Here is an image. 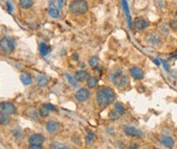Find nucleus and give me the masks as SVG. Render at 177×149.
Instances as JSON below:
<instances>
[{"instance_id":"nucleus-12","label":"nucleus","mask_w":177,"mask_h":149,"mask_svg":"<svg viewBox=\"0 0 177 149\" xmlns=\"http://www.w3.org/2000/svg\"><path fill=\"white\" fill-rule=\"evenodd\" d=\"M46 130L50 134L58 133L59 130H60V125L58 124L57 122H55V121H49L46 124Z\"/></svg>"},{"instance_id":"nucleus-20","label":"nucleus","mask_w":177,"mask_h":149,"mask_svg":"<svg viewBox=\"0 0 177 149\" xmlns=\"http://www.w3.org/2000/svg\"><path fill=\"white\" fill-rule=\"evenodd\" d=\"M19 79H20V81L23 82L24 85H30L32 83V76L30 75L29 73H23V74H20L19 76Z\"/></svg>"},{"instance_id":"nucleus-2","label":"nucleus","mask_w":177,"mask_h":149,"mask_svg":"<svg viewBox=\"0 0 177 149\" xmlns=\"http://www.w3.org/2000/svg\"><path fill=\"white\" fill-rule=\"evenodd\" d=\"M110 80L112 81L114 85H116L117 87H125L126 85H128V77L126 74L124 73L122 69L120 68H116L110 73Z\"/></svg>"},{"instance_id":"nucleus-9","label":"nucleus","mask_w":177,"mask_h":149,"mask_svg":"<svg viewBox=\"0 0 177 149\" xmlns=\"http://www.w3.org/2000/svg\"><path fill=\"white\" fill-rule=\"evenodd\" d=\"M75 99L76 100L84 103V101L88 100L90 99V91L87 88H80L79 90H76L75 92Z\"/></svg>"},{"instance_id":"nucleus-16","label":"nucleus","mask_w":177,"mask_h":149,"mask_svg":"<svg viewBox=\"0 0 177 149\" xmlns=\"http://www.w3.org/2000/svg\"><path fill=\"white\" fill-rule=\"evenodd\" d=\"M88 77V72L86 70H79L75 72V78L76 79V81H84Z\"/></svg>"},{"instance_id":"nucleus-22","label":"nucleus","mask_w":177,"mask_h":149,"mask_svg":"<svg viewBox=\"0 0 177 149\" xmlns=\"http://www.w3.org/2000/svg\"><path fill=\"white\" fill-rule=\"evenodd\" d=\"M95 139H96V135H95V133L93 131H89L87 133V136H86V144H87L88 146H90L91 144H93Z\"/></svg>"},{"instance_id":"nucleus-26","label":"nucleus","mask_w":177,"mask_h":149,"mask_svg":"<svg viewBox=\"0 0 177 149\" xmlns=\"http://www.w3.org/2000/svg\"><path fill=\"white\" fill-rule=\"evenodd\" d=\"M49 113H50V110H48L44 105H42V108L39 110V115H40L41 117H43V118H45V117H47L49 115Z\"/></svg>"},{"instance_id":"nucleus-4","label":"nucleus","mask_w":177,"mask_h":149,"mask_svg":"<svg viewBox=\"0 0 177 149\" xmlns=\"http://www.w3.org/2000/svg\"><path fill=\"white\" fill-rule=\"evenodd\" d=\"M15 49L14 40L10 37H3L0 40V50L4 55H9L14 53Z\"/></svg>"},{"instance_id":"nucleus-28","label":"nucleus","mask_w":177,"mask_h":149,"mask_svg":"<svg viewBox=\"0 0 177 149\" xmlns=\"http://www.w3.org/2000/svg\"><path fill=\"white\" fill-rule=\"evenodd\" d=\"M65 76H66V78L68 79V82H69L73 87H77V83H76V81L75 80V78L72 77V76H70L69 74H66Z\"/></svg>"},{"instance_id":"nucleus-7","label":"nucleus","mask_w":177,"mask_h":149,"mask_svg":"<svg viewBox=\"0 0 177 149\" xmlns=\"http://www.w3.org/2000/svg\"><path fill=\"white\" fill-rule=\"evenodd\" d=\"M132 25H133V28H135L136 31L142 32V31H145V29L148 28L149 23L147 19L142 18H139L135 19V21L132 23Z\"/></svg>"},{"instance_id":"nucleus-11","label":"nucleus","mask_w":177,"mask_h":149,"mask_svg":"<svg viewBox=\"0 0 177 149\" xmlns=\"http://www.w3.org/2000/svg\"><path fill=\"white\" fill-rule=\"evenodd\" d=\"M146 42L151 45H158L161 43V37L156 33H150L146 37Z\"/></svg>"},{"instance_id":"nucleus-19","label":"nucleus","mask_w":177,"mask_h":149,"mask_svg":"<svg viewBox=\"0 0 177 149\" xmlns=\"http://www.w3.org/2000/svg\"><path fill=\"white\" fill-rule=\"evenodd\" d=\"M19 4L23 9H30L34 5V0H19Z\"/></svg>"},{"instance_id":"nucleus-17","label":"nucleus","mask_w":177,"mask_h":149,"mask_svg":"<svg viewBox=\"0 0 177 149\" xmlns=\"http://www.w3.org/2000/svg\"><path fill=\"white\" fill-rule=\"evenodd\" d=\"M39 52H40L42 56H47L50 52V48L47 46L46 43L42 42V43H40V45H39Z\"/></svg>"},{"instance_id":"nucleus-6","label":"nucleus","mask_w":177,"mask_h":149,"mask_svg":"<svg viewBox=\"0 0 177 149\" xmlns=\"http://www.w3.org/2000/svg\"><path fill=\"white\" fill-rule=\"evenodd\" d=\"M124 133L126 136L135 138H141L142 136V132L133 126H125L124 127Z\"/></svg>"},{"instance_id":"nucleus-34","label":"nucleus","mask_w":177,"mask_h":149,"mask_svg":"<svg viewBox=\"0 0 177 149\" xmlns=\"http://www.w3.org/2000/svg\"><path fill=\"white\" fill-rule=\"evenodd\" d=\"M57 4H58V9L61 10L62 8H63V5H64L63 0H57Z\"/></svg>"},{"instance_id":"nucleus-36","label":"nucleus","mask_w":177,"mask_h":149,"mask_svg":"<svg viewBox=\"0 0 177 149\" xmlns=\"http://www.w3.org/2000/svg\"><path fill=\"white\" fill-rule=\"evenodd\" d=\"M29 148H31V149H41L43 147H42V145H30Z\"/></svg>"},{"instance_id":"nucleus-31","label":"nucleus","mask_w":177,"mask_h":149,"mask_svg":"<svg viewBox=\"0 0 177 149\" xmlns=\"http://www.w3.org/2000/svg\"><path fill=\"white\" fill-rule=\"evenodd\" d=\"M109 118L111 119V120H116V119L119 118V115L116 113L114 110H112L110 112V114H109Z\"/></svg>"},{"instance_id":"nucleus-18","label":"nucleus","mask_w":177,"mask_h":149,"mask_svg":"<svg viewBox=\"0 0 177 149\" xmlns=\"http://www.w3.org/2000/svg\"><path fill=\"white\" fill-rule=\"evenodd\" d=\"M9 123H10L9 115H7V114L3 113V112L0 113V125L7 126V125H9Z\"/></svg>"},{"instance_id":"nucleus-25","label":"nucleus","mask_w":177,"mask_h":149,"mask_svg":"<svg viewBox=\"0 0 177 149\" xmlns=\"http://www.w3.org/2000/svg\"><path fill=\"white\" fill-rule=\"evenodd\" d=\"M99 64V58L97 56H92L89 60V65L92 68H96Z\"/></svg>"},{"instance_id":"nucleus-24","label":"nucleus","mask_w":177,"mask_h":149,"mask_svg":"<svg viewBox=\"0 0 177 149\" xmlns=\"http://www.w3.org/2000/svg\"><path fill=\"white\" fill-rule=\"evenodd\" d=\"M37 83L39 86H45L48 83V78L45 75H39L37 77Z\"/></svg>"},{"instance_id":"nucleus-29","label":"nucleus","mask_w":177,"mask_h":149,"mask_svg":"<svg viewBox=\"0 0 177 149\" xmlns=\"http://www.w3.org/2000/svg\"><path fill=\"white\" fill-rule=\"evenodd\" d=\"M43 105H44L48 110H50V112H57V108H56V106L53 105H51V104H44Z\"/></svg>"},{"instance_id":"nucleus-1","label":"nucleus","mask_w":177,"mask_h":149,"mask_svg":"<svg viewBox=\"0 0 177 149\" xmlns=\"http://www.w3.org/2000/svg\"><path fill=\"white\" fill-rule=\"evenodd\" d=\"M116 99L115 91L109 86H104L98 89L96 92V101L98 106L101 110L107 108L110 104H112Z\"/></svg>"},{"instance_id":"nucleus-30","label":"nucleus","mask_w":177,"mask_h":149,"mask_svg":"<svg viewBox=\"0 0 177 149\" xmlns=\"http://www.w3.org/2000/svg\"><path fill=\"white\" fill-rule=\"evenodd\" d=\"M169 27L173 31H177V19H171L169 23Z\"/></svg>"},{"instance_id":"nucleus-5","label":"nucleus","mask_w":177,"mask_h":149,"mask_svg":"<svg viewBox=\"0 0 177 149\" xmlns=\"http://www.w3.org/2000/svg\"><path fill=\"white\" fill-rule=\"evenodd\" d=\"M0 110H1V112L9 115V116L16 114L15 105L12 103H9V101H2V103H0Z\"/></svg>"},{"instance_id":"nucleus-8","label":"nucleus","mask_w":177,"mask_h":149,"mask_svg":"<svg viewBox=\"0 0 177 149\" xmlns=\"http://www.w3.org/2000/svg\"><path fill=\"white\" fill-rule=\"evenodd\" d=\"M45 142V137L42 134H32L29 137V143L30 145H43V143Z\"/></svg>"},{"instance_id":"nucleus-15","label":"nucleus","mask_w":177,"mask_h":149,"mask_svg":"<svg viewBox=\"0 0 177 149\" xmlns=\"http://www.w3.org/2000/svg\"><path fill=\"white\" fill-rule=\"evenodd\" d=\"M122 8H123V11L125 12V14H126V18L128 20V27L129 28H132V23H131V18H130V12H129V8H128V4L126 2V0H122Z\"/></svg>"},{"instance_id":"nucleus-13","label":"nucleus","mask_w":177,"mask_h":149,"mask_svg":"<svg viewBox=\"0 0 177 149\" xmlns=\"http://www.w3.org/2000/svg\"><path fill=\"white\" fill-rule=\"evenodd\" d=\"M48 13L52 18H59V15H60L59 9L57 8V6H56V4H55V2L53 1V0H51L50 3H49Z\"/></svg>"},{"instance_id":"nucleus-32","label":"nucleus","mask_w":177,"mask_h":149,"mask_svg":"<svg viewBox=\"0 0 177 149\" xmlns=\"http://www.w3.org/2000/svg\"><path fill=\"white\" fill-rule=\"evenodd\" d=\"M12 134H14V136L15 138H20L21 137V131L19 129H15L12 131Z\"/></svg>"},{"instance_id":"nucleus-14","label":"nucleus","mask_w":177,"mask_h":149,"mask_svg":"<svg viewBox=\"0 0 177 149\" xmlns=\"http://www.w3.org/2000/svg\"><path fill=\"white\" fill-rule=\"evenodd\" d=\"M160 142H161L163 145L167 148H173L174 145H175L174 139L172 137H170V136H166V135H163L160 137Z\"/></svg>"},{"instance_id":"nucleus-37","label":"nucleus","mask_w":177,"mask_h":149,"mask_svg":"<svg viewBox=\"0 0 177 149\" xmlns=\"http://www.w3.org/2000/svg\"><path fill=\"white\" fill-rule=\"evenodd\" d=\"M154 62H155V63H156V64H157V65H158V66L160 65V63L158 62V60H156V59H155V60H154Z\"/></svg>"},{"instance_id":"nucleus-27","label":"nucleus","mask_w":177,"mask_h":149,"mask_svg":"<svg viewBox=\"0 0 177 149\" xmlns=\"http://www.w3.org/2000/svg\"><path fill=\"white\" fill-rule=\"evenodd\" d=\"M50 147H51V148H60V149H64V148H67V146H65V145H64V144L58 143V142H54V143H51Z\"/></svg>"},{"instance_id":"nucleus-35","label":"nucleus","mask_w":177,"mask_h":149,"mask_svg":"<svg viewBox=\"0 0 177 149\" xmlns=\"http://www.w3.org/2000/svg\"><path fill=\"white\" fill-rule=\"evenodd\" d=\"M161 63L163 64L164 68H165V69H166L167 71H169V70H170V68H169V66H168V64H167V62H166L165 60H161Z\"/></svg>"},{"instance_id":"nucleus-23","label":"nucleus","mask_w":177,"mask_h":149,"mask_svg":"<svg viewBox=\"0 0 177 149\" xmlns=\"http://www.w3.org/2000/svg\"><path fill=\"white\" fill-rule=\"evenodd\" d=\"M114 110L119 115V117L123 116V115L125 114V108L121 103H116L114 105Z\"/></svg>"},{"instance_id":"nucleus-33","label":"nucleus","mask_w":177,"mask_h":149,"mask_svg":"<svg viewBox=\"0 0 177 149\" xmlns=\"http://www.w3.org/2000/svg\"><path fill=\"white\" fill-rule=\"evenodd\" d=\"M6 6H7V11L11 13L12 10H14V6H12V4L10 3V1H7L6 2Z\"/></svg>"},{"instance_id":"nucleus-10","label":"nucleus","mask_w":177,"mask_h":149,"mask_svg":"<svg viewBox=\"0 0 177 149\" xmlns=\"http://www.w3.org/2000/svg\"><path fill=\"white\" fill-rule=\"evenodd\" d=\"M129 74H130L136 80H141L142 78H144V76H145L142 69H141V68H140V67H137V66L131 67L130 69H129Z\"/></svg>"},{"instance_id":"nucleus-38","label":"nucleus","mask_w":177,"mask_h":149,"mask_svg":"<svg viewBox=\"0 0 177 149\" xmlns=\"http://www.w3.org/2000/svg\"><path fill=\"white\" fill-rule=\"evenodd\" d=\"M176 16H177V10H176Z\"/></svg>"},{"instance_id":"nucleus-21","label":"nucleus","mask_w":177,"mask_h":149,"mask_svg":"<svg viewBox=\"0 0 177 149\" xmlns=\"http://www.w3.org/2000/svg\"><path fill=\"white\" fill-rule=\"evenodd\" d=\"M99 79L95 76H89V78L87 79V85L89 88H95L97 86Z\"/></svg>"},{"instance_id":"nucleus-3","label":"nucleus","mask_w":177,"mask_h":149,"mask_svg":"<svg viewBox=\"0 0 177 149\" xmlns=\"http://www.w3.org/2000/svg\"><path fill=\"white\" fill-rule=\"evenodd\" d=\"M68 9L72 14L80 15L89 10V4L86 0H72L69 3Z\"/></svg>"}]
</instances>
